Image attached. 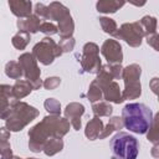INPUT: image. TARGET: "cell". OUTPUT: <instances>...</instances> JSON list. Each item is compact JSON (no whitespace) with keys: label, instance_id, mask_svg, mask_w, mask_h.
Instances as JSON below:
<instances>
[{"label":"cell","instance_id":"obj_32","mask_svg":"<svg viewBox=\"0 0 159 159\" xmlns=\"http://www.w3.org/2000/svg\"><path fill=\"white\" fill-rule=\"evenodd\" d=\"M60 47L62 48V52H70L73 50L75 45H76V41L73 37H70V39H61L60 40Z\"/></svg>","mask_w":159,"mask_h":159},{"label":"cell","instance_id":"obj_21","mask_svg":"<svg viewBox=\"0 0 159 159\" xmlns=\"http://www.w3.org/2000/svg\"><path fill=\"white\" fill-rule=\"evenodd\" d=\"M139 24H140V26H142L143 30H144L145 37L157 34V25H158V22H157V19H155L154 16H150V15L143 16V17L140 19Z\"/></svg>","mask_w":159,"mask_h":159},{"label":"cell","instance_id":"obj_25","mask_svg":"<svg viewBox=\"0 0 159 159\" xmlns=\"http://www.w3.org/2000/svg\"><path fill=\"white\" fill-rule=\"evenodd\" d=\"M92 111L94 113V116L97 117H109L113 112V108L112 106L109 104V102H97V103H93L92 104Z\"/></svg>","mask_w":159,"mask_h":159},{"label":"cell","instance_id":"obj_19","mask_svg":"<svg viewBox=\"0 0 159 159\" xmlns=\"http://www.w3.org/2000/svg\"><path fill=\"white\" fill-rule=\"evenodd\" d=\"M58 34L61 36V39H70L72 37L73 35V31H75V22H73V19L72 16H67L65 17L63 20H61L58 22Z\"/></svg>","mask_w":159,"mask_h":159},{"label":"cell","instance_id":"obj_17","mask_svg":"<svg viewBox=\"0 0 159 159\" xmlns=\"http://www.w3.org/2000/svg\"><path fill=\"white\" fill-rule=\"evenodd\" d=\"M48 11H50V20H56L57 22H60L61 20L71 15L70 10L65 5L57 1H53L48 5Z\"/></svg>","mask_w":159,"mask_h":159},{"label":"cell","instance_id":"obj_35","mask_svg":"<svg viewBox=\"0 0 159 159\" xmlns=\"http://www.w3.org/2000/svg\"><path fill=\"white\" fill-rule=\"evenodd\" d=\"M147 43L152 46L155 51L159 52V34H154L150 36H147Z\"/></svg>","mask_w":159,"mask_h":159},{"label":"cell","instance_id":"obj_2","mask_svg":"<svg viewBox=\"0 0 159 159\" xmlns=\"http://www.w3.org/2000/svg\"><path fill=\"white\" fill-rule=\"evenodd\" d=\"M122 120L129 132L145 134L153 122V113L144 103H128L122 109Z\"/></svg>","mask_w":159,"mask_h":159},{"label":"cell","instance_id":"obj_15","mask_svg":"<svg viewBox=\"0 0 159 159\" xmlns=\"http://www.w3.org/2000/svg\"><path fill=\"white\" fill-rule=\"evenodd\" d=\"M34 91V86L27 80H17L12 86V97L15 101H19L29 96Z\"/></svg>","mask_w":159,"mask_h":159},{"label":"cell","instance_id":"obj_8","mask_svg":"<svg viewBox=\"0 0 159 159\" xmlns=\"http://www.w3.org/2000/svg\"><path fill=\"white\" fill-rule=\"evenodd\" d=\"M145 34L139 21H134L123 24L113 37L117 40H123L130 47H139L142 45V40Z\"/></svg>","mask_w":159,"mask_h":159},{"label":"cell","instance_id":"obj_22","mask_svg":"<svg viewBox=\"0 0 159 159\" xmlns=\"http://www.w3.org/2000/svg\"><path fill=\"white\" fill-rule=\"evenodd\" d=\"M63 149V140L61 138H51L43 148V153L47 157H52Z\"/></svg>","mask_w":159,"mask_h":159},{"label":"cell","instance_id":"obj_36","mask_svg":"<svg viewBox=\"0 0 159 159\" xmlns=\"http://www.w3.org/2000/svg\"><path fill=\"white\" fill-rule=\"evenodd\" d=\"M149 86H150L152 92H153L154 94H157V96H158V101H159V78H158V77L152 78V80H150Z\"/></svg>","mask_w":159,"mask_h":159},{"label":"cell","instance_id":"obj_34","mask_svg":"<svg viewBox=\"0 0 159 159\" xmlns=\"http://www.w3.org/2000/svg\"><path fill=\"white\" fill-rule=\"evenodd\" d=\"M109 65V68H111V73L113 76L114 80H119L122 78V73H123V67H122V63H108Z\"/></svg>","mask_w":159,"mask_h":159},{"label":"cell","instance_id":"obj_1","mask_svg":"<svg viewBox=\"0 0 159 159\" xmlns=\"http://www.w3.org/2000/svg\"><path fill=\"white\" fill-rule=\"evenodd\" d=\"M71 123L61 116H46L41 122L29 129V148L34 153L43 152L45 144L51 138L65 137L70 130Z\"/></svg>","mask_w":159,"mask_h":159},{"label":"cell","instance_id":"obj_28","mask_svg":"<svg viewBox=\"0 0 159 159\" xmlns=\"http://www.w3.org/2000/svg\"><path fill=\"white\" fill-rule=\"evenodd\" d=\"M45 109L51 114V116H60L61 114V104L57 99L55 98H47L43 102Z\"/></svg>","mask_w":159,"mask_h":159},{"label":"cell","instance_id":"obj_6","mask_svg":"<svg viewBox=\"0 0 159 159\" xmlns=\"http://www.w3.org/2000/svg\"><path fill=\"white\" fill-rule=\"evenodd\" d=\"M62 48L56 43L51 37H45L32 47V55L35 58L45 66H48L53 62L56 57L62 55Z\"/></svg>","mask_w":159,"mask_h":159},{"label":"cell","instance_id":"obj_26","mask_svg":"<svg viewBox=\"0 0 159 159\" xmlns=\"http://www.w3.org/2000/svg\"><path fill=\"white\" fill-rule=\"evenodd\" d=\"M87 98L89 102L96 103V102H101V99L103 98V92L101 89V87L98 86V83L93 80L89 84V88L87 91Z\"/></svg>","mask_w":159,"mask_h":159},{"label":"cell","instance_id":"obj_12","mask_svg":"<svg viewBox=\"0 0 159 159\" xmlns=\"http://www.w3.org/2000/svg\"><path fill=\"white\" fill-rule=\"evenodd\" d=\"M9 7L11 12L19 19H26L32 14V2L25 0H9Z\"/></svg>","mask_w":159,"mask_h":159},{"label":"cell","instance_id":"obj_10","mask_svg":"<svg viewBox=\"0 0 159 159\" xmlns=\"http://www.w3.org/2000/svg\"><path fill=\"white\" fill-rule=\"evenodd\" d=\"M101 53L104 56L108 63H122L123 61V51L122 46L117 40L108 39L101 46Z\"/></svg>","mask_w":159,"mask_h":159},{"label":"cell","instance_id":"obj_23","mask_svg":"<svg viewBox=\"0 0 159 159\" xmlns=\"http://www.w3.org/2000/svg\"><path fill=\"white\" fill-rule=\"evenodd\" d=\"M5 73L7 77L12 78V80H20L21 76H24V71L21 65L19 63V61H10L5 65Z\"/></svg>","mask_w":159,"mask_h":159},{"label":"cell","instance_id":"obj_24","mask_svg":"<svg viewBox=\"0 0 159 159\" xmlns=\"http://www.w3.org/2000/svg\"><path fill=\"white\" fill-rule=\"evenodd\" d=\"M31 41V36L29 32H24V31H19L17 34H15L11 39L12 46L16 50H25V47L29 45V42Z\"/></svg>","mask_w":159,"mask_h":159},{"label":"cell","instance_id":"obj_11","mask_svg":"<svg viewBox=\"0 0 159 159\" xmlns=\"http://www.w3.org/2000/svg\"><path fill=\"white\" fill-rule=\"evenodd\" d=\"M65 118L71 123L75 130L81 129V117L84 114V106L78 102H71L63 111Z\"/></svg>","mask_w":159,"mask_h":159},{"label":"cell","instance_id":"obj_39","mask_svg":"<svg viewBox=\"0 0 159 159\" xmlns=\"http://www.w3.org/2000/svg\"><path fill=\"white\" fill-rule=\"evenodd\" d=\"M12 159H24V158H20V157H15V155H14ZM25 159H37V158H25Z\"/></svg>","mask_w":159,"mask_h":159},{"label":"cell","instance_id":"obj_9","mask_svg":"<svg viewBox=\"0 0 159 159\" xmlns=\"http://www.w3.org/2000/svg\"><path fill=\"white\" fill-rule=\"evenodd\" d=\"M19 63L22 67L24 71V76L25 78L32 83L34 89H40V87L43 84L41 82V71L37 66V60L35 58V56L32 55V52H25L21 53L17 58Z\"/></svg>","mask_w":159,"mask_h":159},{"label":"cell","instance_id":"obj_13","mask_svg":"<svg viewBox=\"0 0 159 159\" xmlns=\"http://www.w3.org/2000/svg\"><path fill=\"white\" fill-rule=\"evenodd\" d=\"M41 24H42V19H40L36 14H32L26 19H19L16 22L19 31H24L29 34H36L37 31H40Z\"/></svg>","mask_w":159,"mask_h":159},{"label":"cell","instance_id":"obj_20","mask_svg":"<svg viewBox=\"0 0 159 159\" xmlns=\"http://www.w3.org/2000/svg\"><path fill=\"white\" fill-rule=\"evenodd\" d=\"M123 125V120H122V117H112L109 120H108V124L104 127L103 132L101 133L99 135V139H104L107 137H109L113 132H119V129H122Z\"/></svg>","mask_w":159,"mask_h":159},{"label":"cell","instance_id":"obj_5","mask_svg":"<svg viewBox=\"0 0 159 159\" xmlns=\"http://www.w3.org/2000/svg\"><path fill=\"white\" fill-rule=\"evenodd\" d=\"M140 75L142 68L138 63L128 65L123 68L122 80L124 81V89L122 92L123 101L125 99H135L142 94V84H140Z\"/></svg>","mask_w":159,"mask_h":159},{"label":"cell","instance_id":"obj_16","mask_svg":"<svg viewBox=\"0 0 159 159\" xmlns=\"http://www.w3.org/2000/svg\"><path fill=\"white\" fill-rule=\"evenodd\" d=\"M125 5V1H117V0H99L96 4V9L98 12L102 14H114L122 6Z\"/></svg>","mask_w":159,"mask_h":159},{"label":"cell","instance_id":"obj_31","mask_svg":"<svg viewBox=\"0 0 159 159\" xmlns=\"http://www.w3.org/2000/svg\"><path fill=\"white\" fill-rule=\"evenodd\" d=\"M35 14L40 17V19H43V20H50V11H48V6L41 4V2H37L35 5Z\"/></svg>","mask_w":159,"mask_h":159},{"label":"cell","instance_id":"obj_29","mask_svg":"<svg viewBox=\"0 0 159 159\" xmlns=\"http://www.w3.org/2000/svg\"><path fill=\"white\" fill-rule=\"evenodd\" d=\"M147 139L153 144H159V124L152 122L147 132Z\"/></svg>","mask_w":159,"mask_h":159},{"label":"cell","instance_id":"obj_33","mask_svg":"<svg viewBox=\"0 0 159 159\" xmlns=\"http://www.w3.org/2000/svg\"><path fill=\"white\" fill-rule=\"evenodd\" d=\"M61 83V78L60 77H47L45 81H43V87L48 91H52L55 88H57Z\"/></svg>","mask_w":159,"mask_h":159},{"label":"cell","instance_id":"obj_38","mask_svg":"<svg viewBox=\"0 0 159 159\" xmlns=\"http://www.w3.org/2000/svg\"><path fill=\"white\" fill-rule=\"evenodd\" d=\"M153 122H154V123H157V124H159V112L153 117Z\"/></svg>","mask_w":159,"mask_h":159},{"label":"cell","instance_id":"obj_14","mask_svg":"<svg viewBox=\"0 0 159 159\" xmlns=\"http://www.w3.org/2000/svg\"><path fill=\"white\" fill-rule=\"evenodd\" d=\"M103 129H104L103 122L101 120L99 117L94 116L92 119L88 120V123L86 125V129H84V135L89 140H94V139H98L99 138V135L103 132Z\"/></svg>","mask_w":159,"mask_h":159},{"label":"cell","instance_id":"obj_3","mask_svg":"<svg viewBox=\"0 0 159 159\" xmlns=\"http://www.w3.org/2000/svg\"><path fill=\"white\" fill-rule=\"evenodd\" d=\"M37 116L39 109L26 102L15 101L11 103L10 113L5 120V127L9 132H20Z\"/></svg>","mask_w":159,"mask_h":159},{"label":"cell","instance_id":"obj_4","mask_svg":"<svg viewBox=\"0 0 159 159\" xmlns=\"http://www.w3.org/2000/svg\"><path fill=\"white\" fill-rule=\"evenodd\" d=\"M112 159H137L139 153L138 140L125 132H118L111 140Z\"/></svg>","mask_w":159,"mask_h":159},{"label":"cell","instance_id":"obj_37","mask_svg":"<svg viewBox=\"0 0 159 159\" xmlns=\"http://www.w3.org/2000/svg\"><path fill=\"white\" fill-rule=\"evenodd\" d=\"M150 154H152V157L159 159V144H154V145L152 147V149H150Z\"/></svg>","mask_w":159,"mask_h":159},{"label":"cell","instance_id":"obj_30","mask_svg":"<svg viewBox=\"0 0 159 159\" xmlns=\"http://www.w3.org/2000/svg\"><path fill=\"white\" fill-rule=\"evenodd\" d=\"M40 31H41L42 34H45V35L51 36V35L58 34V27H57L55 24L50 22V21H42L41 27H40Z\"/></svg>","mask_w":159,"mask_h":159},{"label":"cell","instance_id":"obj_18","mask_svg":"<svg viewBox=\"0 0 159 159\" xmlns=\"http://www.w3.org/2000/svg\"><path fill=\"white\" fill-rule=\"evenodd\" d=\"M10 133L6 127H2L0 130V149H1V159H12V152H11V145L9 142L10 138Z\"/></svg>","mask_w":159,"mask_h":159},{"label":"cell","instance_id":"obj_27","mask_svg":"<svg viewBox=\"0 0 159 159\" xmlns=\"http://www.w3.org/2000/svg\"><path fill=\"white\" fill-rule=\"evenodd\" d=\"M98 20H99V24H101L102 30H103L106 34H108V35H111V36H114V35H116V32L118 31V27H117V22H116L113 19L102 16V17H99Z\"/></svg>","mask_w":159,"mask_h":159},{"label":"cell","instance_id":"obj_7","mask_svg":"<svg viewBox=\"0 0 159 159\" xmlns=\"http://www.w3.org/2000/svg\"><path fill=\"white\" fill-rule=\"evenodd\" d=\"M80 63L82 72L98 73L102 68V62L99 58V47L94 42H87L83 46L82 55L80 57Z\"/></svg>","mask_w":159,"mask_h":159}]
</instances>
